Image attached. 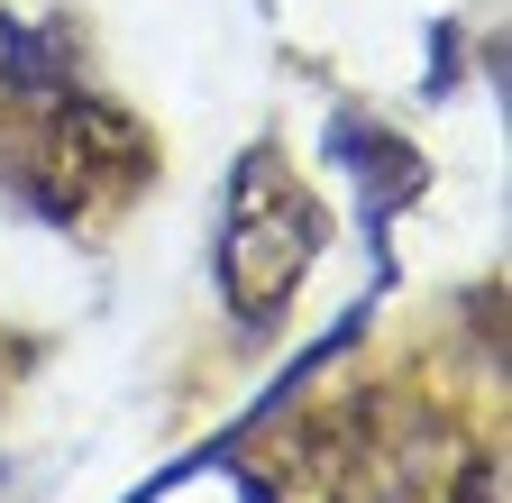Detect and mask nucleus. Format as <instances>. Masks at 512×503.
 Instances as JSON below:
<instances>
[{
    "label": "nucleus",
    "instance_id": "1",
    "mask_svg": "<svg viewBox=\"0 0 512 503\" xmlns=\"http://www.w3.org/2000/svg\"><path fill=\"white\" fill-rule=\"evenodd\" d=\"M320 247V211L293 183V165L275 147H247L229 165V220H220V302L238 311L247 330H275L293 293H302V266Z\"/></svg>",
    "mask_w": 512,
    "mask_h": 503
},
{
    "label": "nucleus",
    "instance_id": "2",
    "mask_svg": "<svg viewBox=\"0 0 512 503\" xmlns=\"http://www.w3.org/2000/svg\"><path fill=\"white\" fill-rule=\"evenodd\" d=\"M330 147H339V165H357V183H366V229H375V238H384V220H394V211L421 193V183H430L421 156H412L403 138H384L375 119H357V110L330 129Z\"/></svg>",
    "mask_w": 512,
    "mask_h": 503
},
{
    "label": "nucleus",
    "instance_id": "3",
    "mask_svg": "<svg viewBox=\"0 0 512 503\" xmlns=\"http://www.w3.org/2000/svg\"><path fill=\"white\" fill-rule=\"evenodd\" d=\"M0 83L10 92H28L37 110L64 92V46L46 37V28H0Z\"/></svg>",
    "mask_w": 512,
    "mask_h": 503
},
{
    "label": "nucleus",
    "instance_id": "4",
    "mask_svg": "<svg viewBox=\"0 0 512 503\" xmlns=\"http://www.w3.org/2000/svg\"><path fill=\"white\" fill-rule=\"evenodd\" d=\"M458 503H494V476H467V485H458Z\"/></svg>",
    "mask_w": 512,
    "mask_h": 503
}]
</instances>
